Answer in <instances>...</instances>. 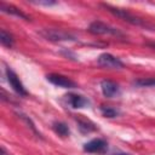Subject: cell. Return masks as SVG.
Returning <instances> with one entry per match:
<instances>
[{
    "label": "cell",
    "instance_id": "1",
    "mask_svg": "<svg viewBox=\"0 0 155 155\" xmlns=\"http://www.w3.org/2000/svg\"><path fill=\"white\" fill-rule=\"evenodd\" d=\"M102 6L105 7V10H108V11H109L110 13H113L114 16H116V17L121 18L122 21L128 22V23H131V24H133V25H137V27H145V28L150 27V25H149L147 22H144L142 18H139V17H137V16L130 13V12L126 11V10L117 8V7H113V6H110V5H105V4H103Z\"/></svg>",
    "mask_w": 155,
    "mask_h": 155
},
{
    "label": "cell",
    "instance_id": "2",
    "mask_svg": "<svg viewBox=\"0 0 155 155\" xmlns=\"http://www.w3.org/2000/svg\"><path fill=\"white\" fill-rule=\"evenodd\" d=\"M88 31L94 35H113L116 38H124V34L119 29H116L104 22H101V21L92 22L88 27Z\"/></svg>",
    "mask_w": 155,
    "mask_h": 155
},
{
    "label": "cell",
    "instance_id": "3",
    "mask_svg": "<svg viewBox=\"0 0 155 155\" xmlns=\"http://www.w3.org/2000/svg\"><path fill=\"white\" fill-rule=\"evenodd\" d=\"M41 35L51 41H75V38L61 29H44Z\"/></svg>",
    "mask_w": 155,
    "mask_h": 155
},
{
    "label": "cell",
    "instance_id": "4",
    "mask_svg": "<svg viewBox=\"0 0 155 155\" xmlns=\"http://www.w3.org/2000/svg\"><path fill=\"white\" fill-rule=\"evenodd\" d=\"M97 63L101 67L108 68V69H122L124 63L111 53H102L97 58Z\"/></svg>",
    "mask_w": 155,
    "mask_h": 155
},
{
    "label": "cell",
    "instance_id": "5",
    "mask_svg": "<svg viewBox=\"0 0 155 155\" xmlns=\"http://www.w3.org/2000/svg\"><path fill=\"white\" fill-rule=\"evenodd\" d=\"M6 78H7V81L10 84V86L12 87V90L18 94V96H22V97H25L28 94L27 90L24 88L23 84L21 82L19 78L17 76V74L10 69V68H6Z\"/></svg>",
    "mask_w": 155,
    "mask_h": 155
},
{
    "label": "cell",
    "instance_id": "6",
    "mask_svg": "<svg viewBox=\"0 0 155 155\" xmlns=\"http://www.w3.org/2000/svg\"><path fill=\"white\" fill-rule=\"evenodd\" d=\"M84 150L92 154H104L108 150V143L102 138H94L84 144Z\"/></svg>",
    "mask_w": 155,
    "mask_h": 155
},
{
    "label": "cell",
    "instance_id": "7",
    "mask_svg": "<svg viewBox=\"0 0 155 155\" xmlns=\"http://www.w3.org/2000/svg\"><path fill=\"white\" fill-rule=\"evenodd\" d=\"M46 79L51 84H53L58 87H62V88H75L76 87V84L73 80H70L69 78L61 75V74H53L52 73V74L46 75Z\"/></svg>",
    "mask_w": 155,
    "mask_h": 155
},
{
    "label": "cell",
    "instance_id": "8",
    "mask_svg": "<svg viewBox=\"0 0 155 155\" xmlns=\"http://www.w3.org/2000/svg\"><path fill=\"white\" fill-rule=\"evenodd\" d=\"M101 90H102L103 96L107 98H114L120 94L119 85L111 80H103L101 82Z\"/></svg>",
    "mask_w": 155,
    "mask_h": 155
},
{
    "label": "cell",
    "instance_id": "9",
    "mask_svg": "<svg viewBox=\"0 0 155 155\" xmlns=\"http://www.w3.org/2000/svg\"><path fill=\"white\" fill-rule=\"evenodd\" d=\"M65 99L73 109H81L90 104V101L86 97L81 94H76V93H68L65 96Z\"/></svg>",
    "mask_w": 155,
    "mask_h": 155
},
{
    "label": "cell",
    "instance_id": "10",
    "mask_svg": "<svg viewBox=\"0 0 155 155\" xmlns=\"http://www.w3.org/2000/svg\"><path fill=\"white\" fill-rule=\"evenodd\" d=\"M0 10L5 13H8V15H12V16H16L18 18H22V19H25V21H30L29 16H27L24 12H22L19 8H17L16 6L13 5H8V4H5V2H0Z\"/></svg>",
    "mask_w": 155,
    "mask_h": 155
},
{
    "label": "cell",
    "instance_id": "11",
    "mask_svg": "<svg viewBox=\"0 0 155 155\" xmlns=\"http://www.w3.org/2000/svg\"><path fill=\"white\" fill-rule=\"evenodd\" d=\"M0 42H1V45L6 46V47H12L15 39L8 31H6L5 29H1L0 30Z\"/></svg>",
    "mask_w": 155,
    "mask_h": 155
},
{
    "label": "cell",
    "instance_id": "12",
    "mask_svg": "<svg viewBox=\"0 0 155 155\" xmlns=\"http://www.w3.org/2000/svg\"><path fill=\"white\" fill-rule=\"evenodd\" d=\"M52 127H53L54 132L58 133V134L62 136V137H67V136H69V133H70L69 127H68L64 122H54Z\"/></svg>",
    "mask_w": 155,
    "mask_h": 155
},
{
    "label": "cell",
    "instance_id": "13",
    "mask_svg": "<svg viewBox=\"0 0 155 155\" xmlns=\"http://www.w3.org/2000/svg\"><path fill=\"white\" fill-rule=\"evenodd\" d=\"M101 111L103 114V116L105 117H115L119 115V110H116L115 108H111V107H101Z\"/></svg>",
    "mask_w": 155,
    "mask_h": 155
},
{
    "label": "cell",
    "instance_id": "14",
    "mask_svg": "<svg viewBox=\"0 0 155 155\" xmlns=\"http://www.w3.org/2000/svg\"><path fill=\"white\" fill-rule=\"evenodd\" d=\"M138 87H155V79H140L133 82Z\"/></svg>",
    "mask_w": 155,
    "mask_h": 155
},
{
    "label": "cell",
    "instance_id": "15",
    "mask_svg": "<svg viewBox=\"0 0 155 155\" xmlns=\"http://www.w3.org/2000/svg\"><path fill=\"white\" fill-rule=\"evenodd\" d=\"M79 128H80L81 132H84V133H86V132L88 133V132L96 130L94 125H93L92 122H90V121H79Z\"/></svg>",
    "mask_w": 155,
    "mask_h": 155
},
{
    "label": "cell",
    "instance_id": "16",
    "mask_svg": "<svg viewBox=\"0 0 155 155\" xmlns=\"http://www.w3.org/2000/svg\"><path fill=\"white\" fill-rule=\"evenodd\" d=\"M30 2L35 4V5H44V6H51V5L56 4L54 1H41V0H39V1H30Z\"/></svg>",
    "mask_w": 155,
    "mask_h": 155
},
{
    "label": "cell",
    "instance_id": "17",
    "mask_svg": "<svg viewBox=\"0 0 155 155\" xmlns=\"http://www.w3.org/2000/svg\"><path fill=\"white\" fill-rule=\"evenodd\" d=\"M0 155H7V154H6V150H5L4 147H1V149H0Z\"/></svg>",
    "mask_w": 155,
    "mask_h": 155
},
{
    "label": "cell",
    "instance_id": "18",
    "mask_svg": "<svg viewBox=\"0 0 155 155\" xmlns=\"http://www.w3.org/2000/svg\"><path fill=\"white\" fill-rule=\"evenodd\" d=\"M147 45L150 46V47H153V48H155V42H148Z\"/></svg>",
    "mask_w": 155,
    "mask_h": 155
},
{
    "label": "cell",
    "instance_id": "19",
    "mask_svg": "<svg viewBox=\"0 0 155 155\" xmlns=\"http://www.w3.org/2000/svg\"><path fill=\"white\" fill-rule=\"evenodd\" d=\"M114 155H128V154H125V153H120V154H114Z\"/></svg>",
    "mask_w": 155,
    "mask_h": 155
}]
</instances>
